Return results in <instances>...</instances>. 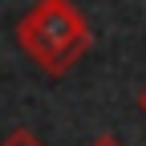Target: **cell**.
Masks as SVG:
<instances>
[{"label": "cell", "mask_w": 146, "mask_h": 146, "mask_svg": "<svg viewBox=\"0 0 146 146\" xmlns=\"http://www.w3.org/2000/svg\"><path fill=\"white\" fill-rule=\"evenodd\" d=\"M16 45L36 69L61 77L89 53L94 33L73 0H36L16 25Z\"/></svg>", "instance_id": "cell-1"}, {"label": "cell", "mask_w": 146, "mask_h": 146, "mask_svg": "<svg viewBox=\"0 0 146 146\" xmlns=\"http://www.w3.org/2000/svg\"><path fill=\"white\" fill-rule=\"evenodd\" d=\"M0 146H45V142H41V134H33L29 126H16V130H8L0 138Z\"/></svg>", "instance_id": "cell-2"}, {"label": "cell", "mask_w": 146, "mask_h": 146, "mask_svg": "<svg viewBox=\"0 0 146 146\" xmlns=\"http://www.w3.org/2000/svg\"><path fill=\"white\" fill-rule=\"evenodd\" d=\"M85 146H126V142H122L118 134H98L94 142H85Z\"/></svg>", "instance_id": "cell-3"}, {"label": "cell", "mask_w": 146, "mask_h": 146, "mask_svg": "<svg viewBox=\"0 0 146 146\" xmlns=\"http://www.w3.org/2000/svg\"><path fill=\"white\" fill-rule=\"evenodd\" d=\"M138 110H142V114H146V85L138 89Z\"/></svg>", "instance_id": "cell-4"}]
</instances>
